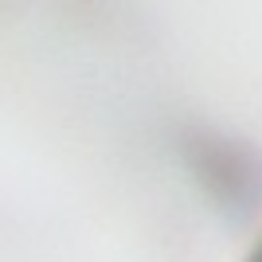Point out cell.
Instances as JSON below:
<instances>
[{
    "label": "cell",
    "mask_w": 262,
    "mask_h": 262,
    "mask_svg": "<svg viewBox=\"0 0 262 262\" xmlns=\"http://www.w3.org/2000/svg\"><path fill=\"white\" fill-rule=\"evenodd\" d=\"M258 262H262V258H258Z\"/></svg>",
    "instance_id": "1"
}]
</instances>
